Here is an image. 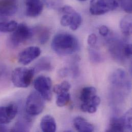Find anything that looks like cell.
Segmentation results:
<instances>
[{
  "mask_svg": "<svg viewBox=\"0 0 132 132\" xmlns=\"http://www.w3.org/2000/svg\"><path fill=\"white\" fill-rule=\"evenodd\" d=\"M79 47L77 39L68 33L57 34L52 42L53 50L60 56H65L77 52Z\"/></svg>",
  "mask_w": 132,
  "mask_h": 132,
  "instance_id": "obj_1",
  "label": "cell"
},
{
  "mask_svg": "<svg viewBox=\"0 0 132 132\" xmlns=\"http://www.w3.org/2000/svg\"><path fill=\"white\" fill-rule=\"evenodd\" d=\"M35 73L34 68L23 67L16 68L11 74L12 82L17 87H27L30 84Z\"/></svg>",
  "mask_w": 132,
  "mask_h": 132,
  "instance_id": "obj_2",
  "label": "cell"
},
{
  "mask_svg": "<svg viewBox=\"0 0 132 132\" xmlns=\"http://www.w3.org/2000/svg\"><path fill=\"white\" fill-rule=\"evenodd\" d=\"M44 107V99L38 93L32 92L27 97L25 104V111L28 115L37 116L42 112Z\"/></svg>",
  "mask_w": 132,
  "mask_h": 132,
  "instance_id": "obj_3",
  "label": "cell"
},
{
  "mask_svg": "<svg viewBox=\"0 0 132 132\" xmlns=\"http://www.w3.org/2000/svg\"><path fill=\"white\" fill-rule=\"evenodd\" d=\"M34 35V31L26 24H18L15 30L11 35L9 43L12 47H15L30 39Z\"/></svg>",
  "mask_w": 132,
  "mask_h": 132,
  "instance_id": "obj_4",
  "label": "cell"
},
{
  "mask_svg": "<svg viewBox=\"0 0 132 132\" xmlns=\"http://www.w3.org/2000/svg\"><path fill=\"white\" fill-rule=\"evenodd\" d=\"M119 6L117 0H91L89 12L94 15H100L115 10Z\"/></svg>",
  "mask_w": 132,
  "mask_h": 132,
  "instance_id": "obj_5",
  "label": "cell"
},
{
  "mask_svg": "<svg viewBox=\"0 0 132 132\" xmlns=\"http://www.w3.org/2000/svg\"><path fill=\"white\" fill-rule=\"evenodd\" d=\"M34 87L44 100L50 101L52 98V81L48 77L40 76L34 82Z\"/></svg>",
  "mask_w": 132,
  "mask_h": 132,
  "instance_id": "obj_6",
  "label": "cell"
},
{
  "mask_svg": "<svg viewBox=\"0 0 132 132\" xmlns=\"http://www.w3.org/2000/svg\"><path fill=\"white\" fill-rule=\"evenodd\" d=\"M41 53L40 48L37 46H30L22 51L18 56V61L21 64L26 65L36 59Z\"/></svg>",
  "mask_w": 132,
  "mask_h": 132,
  "instance_id": "obj_7",
  "label": "cell"
},
{
  "mask_svg": "<svg viewBox=\"0 0 132 132\" xmlns=\"http://www.w3.org/2000/svg\"><path fill=\"white\" fill-rule=\"evenodd\" d=\"M126 43L122 40L117 38L110 39L109 42V51L114 58L122 61L126 58L124 55V48Z\"/></svg>",
  "mask_w": 132,
  "mask_h": 132,
  "instance_id": "obj_8",
  "label": "cell"
},
{
  "mask_svg": "<svg viewBox=\"0 0 132 132\" xmlns=\"http://www.w3.org/2000/svg\"><path fill=\"white\" fill-rule=\"evenodd\" d=\"M18 110V106L14 103L0 106V125H6L11 122L15 117Z\"/></svg>",
  "mask_w": 132,
  "mask_h": 132,
  "instance_id": "obj_9",
  "label": "cell"
},
{
  "mask_svg": "<svg viewBox=\"0 0 132 132\" xmlns=\"http://www.w3.org/2000/svg\"><path fill=\"white\" fill-rule=\"evenodd\" d=\"M110 82L112 84L118 87H126L128 89L131 87V84L128 81L127 74L124 70L121 69H117L111 75Z\"/></svg>",
  "mask_w": 132,
  "mask_h": 132,
  "instance_id": "obj_10",
  "label": "cell"
},
{
  "mask_svg": "<svg viewBox=\"0 0 132 132\" xmlns=\"http://www.w3.org/2000/svg\"><path fill=\"white\" fill-rule=\"evenodd\" d=\"M24 1L27 16L35 18L41 14L43 10V4L41 0H24Z\"/></svg>",
  "mask_w": 132,
  "mask_h": 132,
  "instance_id": "obj_11",
  "label": "cell"
},
{
  "mask_svg": "<svg viewBox=\"0 0 132 132\" xmlns=\"http://www.w3.org/2000/svg\"><path fill=\"white\" fill-rule=\"evenodd\" d=\"M17 10V0H0V18L12 16Z\"/></svg>",
  "mask_w": 132,
  "mask_h": 132,
  "instance_id": "obj_12",
  "label": "cell"
},
{
  "mask_svg": "<svg viewBox=\"0 0 132 132\" xmlns=\"http://www.w3.org/2000/svg\"><path fill=\"white\" fill-rule=\"evenodd\" d=\"M73 126L79 132H92L95 130L94 126L81 117H77L73 120Z\"/></svg>",
  "mask_w": 132,
  "mask_h": 132,
  "instance_id": "obj_13",
  "label": "cell"
},
{
  "mask_svg": "<svg viewBox=\"0 0 132 132\" xmlns=\"http://www.w3.org/2000/svg\"><path fill=\"white\" fill-rule=\"evenodd\" d=\"M40 127L43 132H56L57 125L54 118L51 115L44 116L41 120Z\"/></svg>",
  "mask_w": 132,
  "mask_h": 132,
  "instance_id": "obj_14",
  "label": "cell"
},
{
  "mask_svg": "<svg viewBox=\"0 0 132 132\" xmlns=\"http://www.w3.org/2000/svg\"><path fill=\"white\" fill-rule=\"evenodd\" d=\"M126 130V127L123 118H118L113 117L111 119L109 127L107 132H123Z\"/></svg>",
  "mask_w": 132,
  "mask_h": 132,
  "instance_id": "obj_15",
  "label": "cell"
},
{
  "mask_svg": "<svg viewBox=\"0 0 132 132\" xmlns=\"http://www.w3.org/2000/svg\"><path fill=\"white\" fill-rule=\"evenodd\" d=\"M35 33L37 34L38 40L41 44H45L49 40L50 30L46 27L37 26L35 28Z\"/></svg>",
  "mask_w": 132,
  "mask_h": 132,
  "instance_id": "obj_16",
  "label": "cell"
},
{
  "mask_svg": "<svg viewBox=\"0 0 132 132\" xmlns=\"http://www.w3.org/2000/svg\"><path fill=\"white\" fill-rule=\"evenodd\" d=\"M96 89L93 86L84 87L81 92L80 99L83 103H88L96 95Z\"/></svg>",
  "mask_w": 132,
  "mask_h": 132,
  "instance_id": "obj_17",
  "label": "cell"
},
{
  "mask_svg": "<svg viewBox=\"0 0 132 132\" xmlns=\"http://www.w3.org/2000/svg\"><path fill=\"white\" fill-rule=\"evenodd\" d=\"M18 24L15 21H8L6 18H0V31L9 32L14 31Z\"/></svg>",
  "mask_w": 132,
  "mask_h": 132,
  "instance_id": "obj_18",
  "label": "cell"
},
{
  "mask_svg": "<svg viewBox=\"0 0 132 132\" xmlns=\"http://www.w3.org/2000/svg\"><path fill=\"white\" fill-rule=\"evenodd\" d=\"M132 18L126 16L123 18L120 22V28L122 34L127 37L132 34Z\"/></svg>",
  "mask_w": 132,
  "mask_h": 132,
  "instance_id": "obj_19",
  "label": "cell"
},
{
  "mask_svg": "<svg viewBox=\"0 0 132 132\" xmlns=\"http://www.w3.org/2000/svg\"><path fill=\"white\" fill-rule=\"evenodd\" d=\"M53 67L50 59L47 58H42L40 59L34 68L35 72L41 71H49L53 69Z\"/></svg>",
  "mask_w": 132,
  "mask_h": 132,
  "instance_id": "obj_20",
  "label": "cell"
},
{
  "mask_svg": "<svg viewBox=\"0 0 132 132\" xmlns=\"http://www.w3.org/2000/svg\"><path fill=\"white\" fill-rule=\"evenodd\" d=\"M30 126V120L28 118H24L19 120L12 130L14 132H25L29 130Z\"/></svg>",
  "mask_w": 132,
  "mask_h": 132,
  "instance_id": "obj_21",
  "label": "cell"
},
{
  "mask_svg": "<svg viewBox=\"0 0 132 132\" xmlns=\"http://www.w3.org/2000/svg\"><path fill=\"white\" fill-rule=\"evenodd\" d=\"M71 87L70 84L67 81H63L60 84H56L54 86L53 90L57 94H60L68 92Z\"/></svg>",
  "mask_w": 132,
  "mask_h": 132,
  "instance_id": "obj_22",
  "label": "cell"
},
{
  "mask_svg": "<svg viewBox=\"0 0 132 132\" xmlns=\"http://www.w3.org/2000/svg\"><path fill=\"white\" fill-rule=\"evenodd\" d=\"M70 99V95L68 93L58 94L56 100V104L59 107H63L67 105Z\"/></svg>",
  "mask_w": 132,
  "mask_h": 132,
  "instance_id": "obj_23",
  "label": "cell"
},
{
  "mask_svg": "<svg viewBox=\"0 0 132 132\" xmlns=\"http://www.w3.org/2000/svg\"><path fill=\"white\" fill-rule=\"evenodd\" d=\"M98 106V105L91 100L88 103H83L81 105V109L84 112L93 114L97 111Z\"/></svg>",
  "mask_w": 132,
  "mask_h": 132,
  "instance_id": "obj_24",
  "label": "cell"
},
{
  "mask_svg": "<svg viewBox=\"0 0 132 132\" xmlns=\"http://www.w3.org/2000/svg\"><path fill=\"white\" fill-rule=\"evenodd\" d=\"M90 60L94 63H99L102 61V57L101 55L97 51L89 48L88 50Z\"/></svg>",
  "mask_w": 132,
  "mask_h": 132,
  "instance_id": "obj_25",
  "label": "cell"
},
{
  "mask_svg": "<svg viewBox=\"0 0 132 132\" xmlns=\"http://www.w3.org/2000/svg\"><path fill=\"white\" fill-rule=\"evenodd\" d=\"M125 127L126 130L132 131V110L128 111L126 114L122 117Z\"/></svg>",
  "mask_w": 132,
  "mask_h": 132,
  "instance_id": "obj_26",
  "label": "cell"
},
{
  "mask_svg": "<svg viewBox=\"0 0 132 132\" xmlns=\"http://www.w3.org/2000/svg\"><path fill=\"white\" fill-rule=\"evenodd\" d=\"M117 2L125 11L129 13L132 12V0H118Z\"/></svg>",
  "mask_w": 132,
  "mask_h": 132,
  "instance_id": "obj_27",
  "label": "cell"
},
{
  "mask_svg": "<svg viewBox=\"0 0 132 132\" xmlns=\"http://www.w3.org/2000/svg\"><path fill=\"white\" fill-rule=\"evenodd\" d=\"M46 6L51 8L57 9L60 7L62 0H43Z\"/></svg>",
  "mask_w": 132,
  "mask_h": 132,
  "instance_id": "obj_28",
  "label": "cell"
},
{
  "mask_svg": "<svg viewBox=\"0 0 132 132\" xmlns=\"http://www.w3.org/2000/svg\"><path fill=\"white\" fill-rule=\"evenodd\" d=\"M97 37L95 34H92L88 36L87 38V43L90 46L93 47L95 46L97 43Z\"/></svg>",
  "mask_w": 132,
  "mask_h": 132,
  "instance_id": "obj_29",
  "label": "cell"
},
{
  "mask_svg": "<svg viewBox=\"0 0 132 132\" xmlns=\"http://www.w3.org/2000/svg\"><path fill=\"white\" fill-rule=\"evenodd\" d=\"M124 55L126 58H130L132 56V45L126 44L124 48Z\"/></svg>",
  "mask_w": 132,
  "mask_h": 132,
  "instance_id": "obj_30",
  "label": "cell"
},
{
  "mask_svg": "<svg viewBox=\"0 0 132 132\" xmlns=\"http://www.w3.org/2000/svg\"><path fill=\"white\" fill-rule=\"evenodd\" d=\"M8 75V69L4 64H0V80H3Z\"/></svg>",
  "mask_w": 132,
  "mask_h": 132,
  "instance_id": "obj_31",
  "label": "cell"
},
{
  "mask_svg": "<svg viewBox=\"0 0 132 132\" xmlns=\"http://www.w3.org/2000/svg\"><path fill=\"white\" fill-rule=\"evenodd\" d=\"M99 34L102 36L106 37L110 32V30L106 26L102 25L100 27L99 29Z\"/></svg>",
  "mask_w": 132,
  "mask_h": 132,
  "instance_id": "obj_32",
  "label": "cell"
},
{
  "mask_svg": "<svg viewBox=\"0 0 132 132\" xmlns=\"http://www.w3.org/2000/svg\"><path fill=\"white\" fill-rule=\"evenodd\" d=\"M67 73H68V70L65 68L62 69L59 72V75L61 77H63L66 76V75Z\"/></svg>",
  "mask_w": 132,
  "mask_h": 132,
  "instance_id": "obj_33",
  "label": "cell"
},
{
  "mask_svg": "<svg viewBox=\"0 0 132 132\" xmlns=\"http://www.w3.org/2000/svg\"><path fill=\"white\" fill-rule=\"evenodd\" d=\"M78 1H87V0H78Z\"/></svg>",
  "mask_w": 132,
  "mask_h": 132,
  "instance_id": "obj_34",
  "label": "cell"
}]
</instances>
